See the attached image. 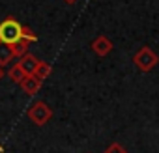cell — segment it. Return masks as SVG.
I'll return each instance as SVG.
<instances>
[{"instance_id":"obj_1","label":"cell","mask_w":159,"mask_h":153,"mask_svg":"<svg viewBox=\"0 0 159 153\" xmlns=\"http://www.w3.org/2000/svg\"><path fill=\"white\" fill-rule=\"evenodd\" d=\"M21 34H23V24L17 19L8 17V19H4L0 23V41L2 43L11 45V43L21 39Z\"/></svg>"},{"instance_id":"obj_2","label":"cell","mask_w":159,"mask_h":153,"mask_svg":"<svg viewBox=\"0 0 159 153\" xmlns=\"http://www.w3.org/2000/svg\"><path fill=\"white\" fill-rule=\"evenodd\" d=\"M157 62H159V56H157V52L152 50L150 47H142V49L133 56V63H135L142 73L152 71V69L157 65Z\"/></svg>"},{"instance_id":"obj_3","label":"cell","mask_w":159,"mask_h":153,"mask_svg":"<svg viewBox=\"0 0 159 153\" xmlns=\"http://www.w3.org/2000/svg\"><path fill=\"white\" fill-rule=\"evenodd\" d=\"M28 118L34 125L43 127L51 118H52V110L49 108V105L45 101H36L30 108H28Z\"/></svg>"},{"instance_id":"obj_4","label":"cell","mask_w":159,"mask_h":153,"mask_svg":"<svg viewBox=\"0 0 159 153\" xmlns=\"http://www.w3.org/2000/svg\"><path fill=\"white\" fill-rule=\"evenodd\" d=\"M19 86L23 88V92L26 95H36L39 92V88H41V81L36 75H25V79L19 82Z\"/></svg>"},{"instance_id":"obj_5","label":"cell","mask_w":159,"mask_h":153,"mask_svg":"<svg viewBox=\"0 0 159 153\" xmlns=\"http://www.w3.org/2000/svg\"><path fill=\"white\" fill-rule=\"evenodd\" d=\"M112 41L107 37V36H98L94 41H92V50L98 54V56H107L111 50H112Z\"/></svg>"},{"instance_id":"obj_6","label":"cell","mask_w":159,"mask_h":153,"mask_svg":"<svg viewBox=\"0 0 159 153\" xmlns=\"http://www.w3.org/2000/svg\"><path fill=\"white\" fill-rule=\"evenodd\" d=\"M38 63H39V60H38L34 54H30V52H26V54H23V56L19 58V65L23 67V71H25L26 75H34Z\"/></svg>"},{"instance_id":"obj_7","label":"cell","mask_w":159,"mask_h":153,"mask_svg":"<svg viewBox=\"0 0 159 153\" xmlns=\"http://www.w3.org/2000/svg\"><path fill=\"white\" fill-rule=\"evenodd\" d=\"M13 58H15V56H13V52H11V47H10L8 43H2V41H0V65L6 67L8 63H11Z\"/></svg>"},{"instance_id":"obj_8","label":"cell","mask_w":159,"mask_h":153,"mask_svg":"<svg viewBox=\"0 0 159 153\" xmlns=\"http://www.w3.org/2000/svg\"><path fill=\"white\" fill-rule=\"evenodd\" d=\"M11 47V52H13V56L15 58H21L23 54H26L28 52V47H30V41H26V39H19V41H15V43H11L10 45Z\"/></svg>"},{"instance_id":"obj_9","label":"cell","mask_w":159,"mask_h":153,"mask_svg":"<svg viewBox=\"0 0 159 153\" xmlns=\"http://www.w3.org/2000/svg\"><path fill=\"white\" fill-rule=\"evenodd\" d=\"M51 71H52V67H51V63H47V62H41L39 60V63H38V67H36V71H34V75L38 76V79L43 82L47 76L51 75Z\"/></svg>"},{"instance_id":"obj_10","label":"cell","mask_w":159,"mask_h":153,"mask_svg":"<svg viewBox=\"0 0 159 153\" xmlns=\"http://www.w3.org/2000/svg\"><path fill=\"white\" fill-rule=\"evenodd\" d=\"M8 75H10V79H11L13 82H17V84H19V82L25 79V75H26V73L23 71V67H21V65H19V62H17L15 65H11V67H10Z\"/></svg>"},{"instance_id":"obj_11","label":"cell","mask_w":159,"mask_h":153,"mask_svg":"<svg viewBox=\"0 0 159 153\" xmlns=\"http://www.w3.org/2000/svg\"><path fill=\"white\" fill-rule=\"evenodd\" d=\"M21 37H23V39H26V41H30V43L38 41V36H36L28 26H23V34H21Z\"/></svg>"},{"instance_id":"obj_12","label":"cell","mask_w":159,"mask_h":153,"mask_svg":"<svg viewBox=\"0 0 159 153\" xmlns=\"http://www.w3.org/2000/svg\"><path fill=\"white\" fill-rule=\"evenodd\" d=\"M105 153H127V151H125V149H124L120 144H112V146H111V147H109Z\"/></svg>"},{"instance_id":"obj_13","label":"cell","mask_w":159,"mask_h":153,"mask_svg":"<svg viewBox=\"0 0 159 153\" xmlns=\"http://www.w3.org/2000/svg\"><path fill=\"white\" fill-rule=\"evenodd\" d=\"M2 76H4V67L0 65V81H2Z\"/></svg>"},{"instance_id":"obj_14","label":"cell","mask_w":159,"mask_h":153,"mask_svg":"<svg viewBox=\"0 0 159 153\" xmlns=\"http://www.w3.org/2000/svg\"><path fill=\"white\" fill-rule=\"evenodd\" d=\"M66 2H67V4H73V2H77V0H66Z\"/></svg>"},{"instance_id":"obj_15","label":"cell","mask_w":159,"mask_h":153,"mask_svg":"<svg viewBox=\"0 0 159 153\" xmlns=\"http://www.w3.org/2000/svg\"><path fill=\"white\" fill-rule=\"evenodd\" d=\"M0 151H2V146H0Z\"/></svg>"}]
</instances>
